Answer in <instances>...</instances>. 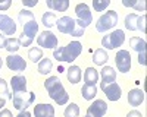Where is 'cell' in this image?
<instances>
[{
	"mask_svg": "<svg viewBox=\"0 0 147 117\" xmlns=\"http://www.w3.org/2000/svg\"><path fill=\"white\" fill-rule=\"evenodd\" d=\"M44 86L47 89V94L53 101H56L59 105H65L68 101H69V95L68 92L65 91L62 82L57 76H52L49 78L46 82H44Z\"/></svg>",
	"mask_w": 147,
	"mask_h": 117,
	"instance_id": "obj_1",
	"label": "cell"
},
{
	"mask_svg": "<svg viewBox=\"0 0 147 117\" xmlns=\"http://www.w3.org/2000/svg\"><path fill=\"white\" fill-rule=\"evenodd\" d=\"M82 51V45L78 41H72L65 47H56L53 51V57L57 62H74L75 58L81 54Z\"/></svg>",
	"mask_w": 147,
	"mask_h": 117,
	"instance_id": "obj_2",
	"label": "cell"
},
{
	"mask_svg": "<svg viewBox=\"0 0 147 117\" xmlns=\"http://www.w3.org/2000/svg\"><path fill=\"white\" fill-rule=\"evenodd\" d=\"M57 29L62 34H68V35H74V37H82L84 35V29L78 27V23L75 19H72L71 16H62L57 22Z\"/></svg>",
	"mask_w": 147,
	"mask_h": 117,
	"instance_id": "obj_3",
	"label": "cell"
},
{
	"mask_svg": "<svg viewBox=\"0 0 147 117\" xmlns=\"http://www.w3.org/2000/svg\"><path fill=\"white\" fill-rule=\"evenodd\" d=\"M35 100L34 92H16L12 94V101H13V107L19 111H25Z\"/></svg>",
	"mask_w": 147,
	"mask_h": 117,
	"instance_id": "obj_4",
	"label": "cell"
},
{
	"mask_svg": "<svg viewBox=\"0 0 147 117\" xmlns=\"http://www.w3.org/2000/svg\"><path fill=\"white\" fill-rule=\"evenodd\" d=\"M116 23H118V12L109 10L99 18V21L96 23V29L99 32H106L109 29H112Z\"/></svg>",
	"mask_w": 147,
	"mask_h": 117,
	"instance_id": "obj_5",
	"label": "cell"
},
{
	"mask_svg": "<svg viewBox=\"0 0 147 117\" xmlns=\"http://www.w3.org/2000/svg\"><path fill=\"white\" fill-rule=\"evenodd\" d=\"M125 41V35H124V31L121 29H116L113 31L112 34L109 35H105L103 40H102V45L106 47L107 50H113L116 47H121Z\"/></svg>",
	"mask_w": 147,
	"mask_h": 117,
	"instance_id": "obj_6",
	"label": "cell"
},
{
	"mask_svg": "<svg viewBox=\"0 0 147 117\" xmlns=\"http://www.w3.org/2000/svg\"><path fill=\"white\" fill-rule=\"evenodd\" d=\"M75 13H77V23H78V27L85 29L93 21V15H91V12H90V7L85 5V3H80L75 6Z\"/></svg>",
	"mask_w": 147,
	"mask_h": 117,
	"instance_id": "obj_7",
	"label": "cell"
},
{
	"mask_svg": "<svg viewBox=\"0 0 147 117\" xmlns=\"http://www.w3.org/2000/svg\"><path fill=\"white\" fill-rule=\"evenodd\" d=\"M37 31H38V25H37V21L35 19L31 21V22H28V23H25V25H24V31H22L21 37H19L21 45H24V47L31 45V43H32V40L35 37Z\"/></svg>",
	"mask_w": 147,
	"mask_h": 117,
	"instance_id": "obj_8",
	"label": "cell"
},
{
	"mask_svg": "<svg viewBox=\"0 0 147 117\" xmlns=\"http://www.w3.org/2000/svg\"><path fill=\"white\" fill-rule=\"evenodd\" d=\"M115 63H116L118 70L121 73L129 72V67H131V54H129V51L119 50L115 56Z\"/></svg>",
	"mask_w": 147,
	"mask_h": 117,
	"instance_id": "obj_9",
	"label": "cell"
},
{
	"mask_svg": "<svg viewBox=\"0 0 147 117\" xmlns=\"http://www.w3.org/2000/svg\"><path fill=\"white\" fill-rule=\"evenodd\" d=\"M106 111H107V104L103 100H97L87 108L85 117H103Z\"/></svg>",
	"mask_w": 147,
	"mask_h": 117,
	"instance_id": "obj_10",
	"label": "cell"
},
{
	"mask_svg": "<svg viewBox=\"0 0 147 117\" xmlns=\"http://www.w3.org/2000/svg\"><path fill=\"white\" fill-rule=\"evenodd\" d=\"M37 43H38L40 47H44V49H55V47H57V38L50 31H43L38 35V38H37Z\"/></svg>",
	"mask_w": 147,
	"mask_h": 117,
	"instance_id": "obj_11",
	"label": "cell"
},
{
	"mask_svg": "<svg viewBox=\"0 0 147 117\" xmlns=\"http://www.w3.org/2000/svg\"><path fill=\"white\" fill-rule=\"evenodd\" d=\"M100 88H102V91L106 94V97H107L109 101H118V100L121 98V94H122L121 86H119L118 84H115V82H112V84H107V85L100 84Z\"/></svg>",
	"mask_w": 147,
	"mask_h": 117,
	"instance_id": "obj_12",
	"label": "cell"
},
{
	"mask_svg": "<svg viewBox=\"0 0 147 117\" xmlns=\"http://www.w3.org/2000/svg\"><path fill=\"white\" fill-rule=\"evenodd\" d=\"M6 64L10 70H15V72H22L27 67V62L18 54H10L6 58Z\"/></svg>",
	"mask_w": 147,
	"mask_h": 117,
	"instance_id": "obj_13",
	"label": "cell"
},
{
	"mask_svg": "<svg viewBox=\"0 0 147 117\" xmlns=\"http://www.w3.org/2000/svg\"><path fill=\"white\" fill-rule=\"evenodd\" d=\"M0 31L5 35H13L16 32V23L7 15L0 13Z\"/></svg>",
	"mask_w": 147,
	"mask_h": 117,
	"instance_id": "obj_14",
	"label": "cell"
},
{
	"mask_svg": "<svg viewBox=\"0 0 147 117\" xmlns=\"http://www.w3.org/2000/svg\"><path fill=\"white\" fill-rule=\"evenodd\" d=\"M35 117H55V107L50 104H38L34 108Z\"/></svg>",
	"mask_w": 147,
	"mask_h": 117,
	"instance_id": "obj_15",
	"label": "cell"
},
{
	"mask_svg": "<svg viewBox=\"0 0 147 117\" xmlns=\"http://www.w3.org/2000/svg\"><path fill=\"white\" fill-rule=\"evenodd\" d=\"M12 84V92L16 94V92H25L27 91V79L21 76V75H16L12 78L10 80Z\"/></svg>",
	"mask_w": 147,
	"mask_h": 117,
	"instance_id": "obj_16",
	"label": "cell"
},
{
	"mask_svg": "<svg viewBox=\"0 0 147 117\" xmlns=\"http://www.w3.org/2000/svg\"><path fill=\"white\" fill-rule=\"evenodd\" d=\"M144 101V92L138 88L136 89H131L128 92V102L131 105H134V107H137V105H140L141 102Z\"/></svg>",
	"mask_w": 147,
	"mask_h": 117,
	"instance_id": "obj_17",
	"label": "cell"
},
{
	"mask_svg": "<svg viewBox=\"0 0 147 117\" xmlns=\"http://www.w3.org/2000/svg\"><path fill=\"white\" fill-rule=\"evenodd\" d=\"M100 76H102V82H100V84L107 85V84H112V82H115V79H116V72L113 70V67L106 66V67L102 69Z\"/></svg>",
	"mask_w": 147,
	"mask_h": 117,
	"instance_id": "obj_18",
	"label": "cell"
},
{
	"mask_svg": "<svg viewBox=\"0 0 147 117\" xmlns=\"http://www.w3.org/2000/svg\"><path fill=\"white\" fill-rule=\"evenodd\" d=\"M46 5H47V7H50L53 10L65 12L69 6V2L68 0H46Z\"/></svg>",
	"mask_w": 147,
	"mask_h": 117,
	"instance_id": "obj_19",
	"label": "cell"
},
{
	"mask_svg": "<svg viewBox=\"0 0 147 117\" xmlns=\"http://www.w3.org/2000/svg\"><path fill=\"white\" fill-rule=\"evenodd\" d=\"M97 79H99V72L94 67H87L84 73V80L87 85H96Z\"/></svg>",
	"mask_w": 147,
	"mask_h": 117,
	"instance_id": "obj_20",
	"label": "cell"
},
{
	"mask_svg": "<svg viewBox=\"0 0 147 117\" xmlns=\"http://www.w3.org/2000/svg\"><path fill=\"white\" fill-rule=\"evenodd\" d=\"M66 78L71 84H78L81 79V69L78 66H71L66 72Z\"/></svg>",
	"mask_w": 147,
	"mask_h": 117,
	"instance_id": "obj_21",
	"label": "cell"
},
{
	"mask_svg": "<svg viewBox=\"0 0 147 117\" xmlns=\"http://www.w3.org/2000/svg\"><path fill=\"white\" fill-rule=\"evenodd\" d=\"M96 94H97V88H96V85H87L85 84L84 86H82V89H81V95H82V98L84 100H93L94 97H96Z\"/></svg>",
	"mask_w": 147,
	"mask_h": 117,
	"instance_id": "obj_22",
	"label": "cell"
},
{
	"mask_svg": "<svg viewBox=\"0 0 147 117\" xmlns=\"http://www.w3.org/2000/svg\"><path fill=\"white\" fill-rule=\"evenodd\" d=\"M107 58H109V56H107L106 50H103V49H99V50H96V51H94V56H93V62H94L96 64L103 66V64L107 62Z\"/></svg>",
	"mask_w": 147,
	"mask_h": 117,
	"instance_id": "obj_23",
	"label": "cell"
},
{
	"mask_svg": "<svg viewBox=\"0 0 147 117\" xmlns=\"http://www.w3.org/2000/svg\"><path fill=\"white\" fill-rule=\"evenodd\" d=\"M129 45L132 50H136L138 53H144L146 51V40H141L138 37H132L129 40Z\"/></svg>",
	"mask_w": 147,
	"mask_h": 117,
	"instance_id": "obj_24",
	"label": "cell"
},
{
	"mask_svg": "<svg viewBox=\"0 0 147 117\" xmlns=\"http://www.w3.org/2000/svg\"><path fill=\"white\" fill-rule=\"evenodd\" d=\"M137 21H138V15L136 13H129L125 16V28L129 31H137Z\"/></svg>",
	"mask_w": 147,
	"mask_h": 117,
	"instance_id": "obj_25",
	"label": "cell"
},
{
	"mask_svg": "<svg viewBox=\"0 0 147 117\" xmlns=\"http://www.w3.org/2000/svg\"><path fill=\"white\" fill-rule=\"evenodd\" d=\"M41 22H43V25L46 28H52L57 22V18H56V15L53 13V12H46V13L43 15V18H41Z\"/></svg>",
	"mask_w": 147,
	"mask_h": 117,
	"instance_id": "obj_26",
	"label": "cell"
},
{
	"mask_svg": "<svg viewBox=\"0 0 147 117\" xmlns=\"http://www.w3.org/2000/svg\"><path fill=\"white\" fill-rule=\"evenodd\" d=\"M34 19H35V18H34V15H32V12L25 10V9H22V10L19 12V15H18V21H19V23H21L22 27L25 25V23L34 21Z\"/></svg>",
	"mask_w": 147,
	"mask_h": 117,
	"instance_id": "obj_27",
	"label": "cell"
},
{
	"mask_svg": "<svg viewBox=\"0 0 147 117\" xmlns=\"http://www.w3.org/2000/svg\"><path fill=\"white\" fill-rule=\"evenodd\" d=\"M52 67H53V63H52L50 58H43V60L38 62V73L47 75L52 70Z\"/></svg>",
	"mask_w": 147,
	"mask_h": 117,
	"instance_id": "obj_28",
	"label": "cell"
},
{
	"mask_svg": "<svg viewBox=\"0 0 147 117\" xmlns=\"http://www.w3.org/2000/svg\"><path fill=\"white\" fill-rule=\"evenodd\" d=\"M19 47H22V45H21V43H19V40H18V38H7V41H6V47H5V49L12 54V53H16V51L19 50Z\"/></svg>",
	"mask_w": 147,
	"mask_h": 117,
	"instance_id": "obj_29",
	"label": "cell"
},
{
	"mask_svg": "<svg viewBox=\"0 0 147 117\" xmlns=\"http://www.w3.org/2000/svg\"><path fill=\"white\" fill-rule=\"evenodd\" d=\"M28 57H30L31 62L37 63V62H40L43 58V51L38 49V47H32V49L28 51Z\"/></svg>",
	"mask_w": 147,
	"mask_h": 117,
	"instance_id": "obj_30",
	"label": "cell"
},
{
	"mask_svg": "<svg viewBox=\"0 0 147 117\" xmlns=\"http://www.w3.org/2000/svg\"><path fill=\"white\" fill-rule=\"evenodd\" d=\"M63 116H65V117H80V108H78V105L74 104V102H71L68 107H66Z\"/></svg>",
	"mask_w": 147,
	"mask_h": 117,
	"instance_id": "obj_31",
	"label": "cell"
},
{
	"mask_svg": "<svg viewBox=\"0 0 147 117\" xmlns=\"http://www.w3.org/2000/svg\"><path fill=\"white\" fill-rule=\"evenodd\" d=\"M124 6H131V7H136L137 10H146V2H143V0H124Z\"/></svg>",
	"mask_w": 147,
	"mask_h": 117,
	"instance_id": "obj_32",
	"label": "cell"
},
{
	"mask_svg": "<svg viewBox=\"0 0 147 117\" xmlns=\"http://www.w3.org/2000/svg\"><path fill=\"white\" fill-rule=\"evenodd\" d=\"M0 98H3V100H10L12 98V94H9L7 84H6L5 79H0Z\"/></svg>",
	"mask_w": 147,
	"mask_h": 117,
	"instance_id": "obj_33",
	"label": "cell"
},
{
	"mask_svg": "<svg viewBox=\"0 0 147 117\" xmlns=\"http://www.w3.org/2000/svg\"><path fill=\"white\" fill-rule=\"evenodd\" d=\"M109 5H110L109 0H94L93 2V7H94L96 12H103Z\"/></svg>",
	"mask_w": 147,
	"mask_h": 117,
	"instance_id": "obj_34",
	"label": "cell"
},
{
	"mask_svg": "<svg viewBox=\"0 0 147 117\" xmlns=\"http://www.w3.org/2000/svg\"><path fill=\"white\" fill-rule=\"evenodd\" d=\"M146 19L147 16L143 15V16H138V21H137V29H141L143 32H146Z\"/></svg>",
	"mask_w": 147,
	"mask_h": 117,
	"instance_id": "obj_35",
	"label": "cell"
},
{
	"mask_svg": "<svg viewBox=\"0 0 147 117\" xmlns=\"http://www.w3.org/2000/svg\"><path fill=\"white\" fill-rule=\"evenodd\" d=\"M10 5H12L10 0H6V2H0V10H6V9H9Z\"/></svg>",
	"mask_w": 147,
	"mask_h": 117,
	"instance_id": "obj_36",
	"label": "cell"
},
{
	"mask_svg": "<svg viewBox=\"0 0 147 117\" xmlns=\"http://www.w3.org/2000/svg\"><path fill=\"white\" fill-rule=\"evenodd\" d=\"M138 63L146 66V51L144 53H138Z\"/></svg>",
	"mask_w": 147,
	"mask_h": 117,
	"instance_id": "obj_37",
	"label": "cell"
},
{
	"mask_svg": "<svg viewBox=\"0 0 147 117\" xmlns=\"http://www.w3.org/2000/svg\"><path fill=\"white\" fill-rule=\"evenodd\" d=\"M0 117H13V116H12L10 110H7V108H3L2 111H0Z\"/></svg>",
	"mask_w": 147,
	"mask_h": 117,
	"instance_id": "obj_38",
	"label": "cell"
},
{
	"mask_svg": "<svg viewBox=\"0 0 147 117\" xmlns=\"http://www.w3.org/2000/svg\"><path fill=\"white\" fill-rule=\"evenodd\" d=\"M6 41H7V38L5 37L3 34H0V49H5L6 47Z\"/></svg>",
	"mask_w": 147,
	"mask_h": 117,
	"instance_id": "obj_39",
	"label": "cell"
},
{
	"mask_svg": "<svg viewBox=\"0 0 147 117\" xmlns=\"http://www.w3.org/2000/svg\"><path fill=\"white\" fill-rule=\"evenodd\" d=\"M127 117H143V116H141V113H140V111L132 110V111H129V113L127 114Z\"/></svg>",
	"mask_w": 147,
	"mask_h": 117,
	"instance_id": "obj_40",
	"label": "cell"
},
{
	"mask_svg": "<svg viewBox=\"0 0 147 117\" xmlns=\"http://www.w3.org/2000/svg\"><path fill=\"white\" fill-rule=\"evenodd\" d=\"M24 6H35L37 5V0H22Z\"/></svg>",
	"mask_w": 147,
	"mask_h": 117,
	"instance_id": "obj_41",
	"label": "cell"
},
{
	"mask_svg": "<svg viewBox=\"0 0 147 117\" xmlns=\"http://www.w3.org/2000/svg\"><path fill=\"white\" fill-rule=\"evenodd\" d=\"M15 117H31V113H28L27 110L25 111H21L18 116H15Z\"/></svg>",
	"mask_w": 147,
	"mask_h": 117,
	"instance_id": "obj_42",
	"label": "cell"
},
{
	"mask_svg": "<svg viewBox=\"0 0 147 117\" xmlns=\"http://www.w3.org/2000/svg\"><path fill=\"white\" fill-rule=\"evenodd\" d=\"M5 104H6V100L0 98V108H3V107H5Z\"/></svg>",
	"mask_w": 147,
	"mask_h": 117,
	"instance_id": "obj_43",
	"label": "cell"
},
{
	"mask_svg": "<svg viewBox=\"0 0 147 117\" xmlns=\"http://www.w3.org/2000/svg\"><path fill=\"white\" fill-rule=\"evenodd\" d=\"M57 70H59V73H60V72H63V70H65V69H63L62 66H59V67H57Z\"/></svg>",
	"mask_w": 147,
	"mask_h": 117,
	"instance_id": "obj_44",
	"label": "cell"
},
{
	"mask_svg": "<svg viewBox=\"0 0 147 117\" xmlns=\"http://www.w3.org/2000/svg\"><path fill=\"white\" fill-rule=\"evenodd\" d=\"M2 64H3V60H2V57H0V69H2Z\"/></svg>",
	"mask_w": 147,
	"mask_h": 117,
	"instance_id": "obj_45",
	"label": "cell"
}]
</instances>
